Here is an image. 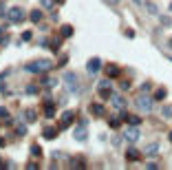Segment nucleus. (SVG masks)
<instances>
[{"label":"nucleus","mask_w":172,"mask_h":170,"mask_svg":"<svg viewBox=\"0 0 172 170\" xmlns=\"http://www.w3.org/2000/svg\"><path fill=\"white\" fill-rule=\"evenodd\" d=\"M163 97H166V89H159L155 93V99H163Z\"/></svg>","instance_id":"21"},{"label":"nucleus","mask_w":172,"mask_h":170,"mask_svg":"<svg viewBox=\"0 0 172 170\" xmlns=\"http://www.w3.org/2000/svg\"><path fill=\"white\" fill-rule=\"evenodd\" d=\"M73 119H75V113L66 110L64 115H62V119H60V128H69V126L73 124Z\"/></svg>","instance_id":"6"},{"label":"nucleus","mask_w":172,"mask_h":170,"mask_svg":"<svg viewBox=\"0 0 172 170\" xmlns=\"http://www.w3.org/2000/svg\"><path fill=\"white\" fill-rule=\"evenodd\" d=\"M152 99H155V95H137V108L141 113H148L152 108Z\"/></svg>","instance_id":"3"},{"label":"nucleus","mask_w":172,"mask_h":170,"mask_svg":"<svg viewBox=\"0 0 172 170\" xmlns=\"http://www.w3.org/2000/svg\"><path fill=\"white\" fill-rule=\"evenodd\" d=\"M157 150H159V146H157V144H152V146H148L146 153H148V155H157Z\"/></svg>","instance_id":"22"},{"label":"nucleus","mask_w":172,"mask_h":170,"mask_svg":"<svg viewBox=\"0 0 172 170\" xmlns=\"http://www.w3.org/2000/svg\"><path fill=\"white\" fill-rule=\"evenodd\" d=\"M60 2H62V0H60Z\"/></svg>","instance_id":"38"},{"label":"nucleus","mask_w":172,"mask_h":170,"mask_svg":"<svg viewBox=\"0 0 172 170\" xmlns=\"http://www.w3.org/2000/svg\"><path fill=\"white\" fill-rule=\"evenodd\" d=\"M2 84H5V73H0V91H2Z\"/></svg>","instance_id":"31"},{"label":"nucleus","mask_w":172,"mask_h":170,"mask_svg":"<svg viewBox=\"0 0 172 170\" xmlns=\"http://www.w3.org/2000/svg\"><path fill=\"white\" fill-rule=\"evenodd\" d=\"M29 18H31V22H33V24H38V22L42 20V11H40V9H33V11L29 13Z\"/></svg>","instance_id":"10"},{"label":"nucleus","mask_w":172,"mask_h":170,"mask_svg":"<svg viewBox=\"0 0 172 170\" xmlns=\"http://www.w3.org/2000/svg\"><path fill=\"white\" fill-rule=\"evenodd\" d=\"M55 84H57V80H53V78H49V80H44V86H55Z\"/></svg>","instance_id":"25"},{"label":"nucleus","mask_w":172,"mask_h":170,"mask_svg":"<svg viewBox=\"0 0 172 170\" xmlns=\"http://www.w3.org/2000/svg\"><path fill=\"white\" fill-rule=\"evenodd\" d=\"M170 42H172V40H170Z\"/></svg>","instance_id":"39"},{"label":"nucleus","mask_w":172,"mask_h":170,"mask_svg":"<svg viewBox=\"0 0 172 170\" xmlns=\"http://www.w3.org/2000/svg\"><path fill=\"white\" fill-rule=\"evenodd\" d=\"M0 35H2V27H0Z\"/></svg>","instance_id":"35"},{"label":"nucleus","mask_w":172,"mask_h":170,"mask_svg":"<svg viewBox=\"0 0 172 170\" xmlns=\"http://www.w3.org/2000/svg\"><path fill=\"white\" fill-rule=\"evenodd\" d=\"M44 115H46V117H53V115H55V106H53V102H46V108H44Z\"/></svg>","instance_id":"12"},{"label":"nucleus","mask_w":172,"mask_h":170,"mask_svg":"<svg viewBox=\"0 0 172 170\" xmlns=\"http://www.w3.org/2000/svg\"><path fill=\"white\" fill-rule=\"evenodd\" d=\"M60 33H62V38H71V35H73V27H69V24H64Z\"/></svg>","instance_id":"14"},{"label":"nucleus","mask_w":172,"mask_h":170,"mask_svg":"<svg viewBox=\"0 0 172 170\" xmlns=\"http://www.w3.org/2000/svg\"><path fill=\"white\" fill-rule=\"evenodd\" d=\"M27 119L33 121V119H35V110H27Z\"/></svg>","instance_id":"27"},{"label":"nucleus","mask_w":172,"mask_h":170,"mask_svg":"<svg viewBox=\"0 0 172 170\" xmlns=\"http://www.w3.org/2000/svg\"><path fill=\"white\" fill-rule=\"evenodd\" d=\"M16 135H27V126H24V124H18V128H16Z\"/></svg>","instance_id":"19"},{"label":"nucleus","mask_w":172,"mask_h":170,"mask_svg":"<svg viewBox=\"0 0 172 170\" xmlns=\"http://www.w3.org/2000/svg\"><path fill=\"white\" fill-rule=\"evenodd\" d=\"M99 69H102L99 58H93V60H88V64H86V71H88V73H97Z\"/></svg>","instance_id":"7"},{"label":"nucleus","mask_w":172,"mask_h":170,"mask_svg":"<svg viewBox=\"0 0 172 170\" xmlns=\"http://www.w3.org/2000/svg\"><path fill=\"white\" fill-rule=\"evenodd\" d=\"M163 117H172V108H170V106L163 108Z\"/></svg>","instance_id":"28"},{"label":"nucleus","mask_w":172,"mask_h":170,"mask_svg":"<svg viewBox=\"0 0 172 170\" xmlns=\"http://www.w3.org/2000/svg\"><path fill=\"white\" fill-rule=\"evenodd\" d=\"M110 104L115 108H124V106H126V99H124L121 95H110Z\"/></svg>","instance_id":"8"},{"label":"nucleus","mask_w":172,"mask_h":170,"mask_svg":"<svg viewBox=\"0 0 172 170\" xmlns=\"http://www.w3.org/2000/svg\"><path fill=\"white\" fill-rule=\"evenodd\" d=\"M75 139H77V141H86V137H88V135H86V128L84 126H80V128H75Z\"/></svg>","instance_id":"9"},{"label":"nucleus","mask_w":172,"mask_h":170,"mask_svg":"<svg viewBox=\"0 0 172 170\" xmlns=\"http://www.w3.org/2000/svg\"><path fill=\"white\" fill-rule=\"evenodd\" d=\"M91 113H93V115H102L104 106H102V104H91Z\"/></svg>","instance_id":"13"},{"label":"nucleus","mask_w":172,"mask_h":170,"mask_svg":"<svg viewBox=\"0 0 172 170\" xmlns=\"http://www.w3.org/2000/svg\"><path fill=\"white\" fill-rule=\"evenodd\" d=\"M126 121H128V124H132V126H139V117L137 115H128Z\"/></svg>","instance_id":"17"},{"label":"nucleus","mask_w":172,"mask_h":170,"mask_svg":"<svg viewBox=\"0 0 172 170\" xmlns=\"http://www.w3.org/2000/svg\"><path fill=\"white\" fill-rule=\"evenodd\" d=\"M146 7H148V11H150V13H157V7H155V5H152V2H148Z\"/></svg>","instance_id":"29"},{"label":"nucleus","mask_w":172,"mask_h":170,"mask_svg":"<svg viewBox=\"0 0 172 170\" xmlns=\"http://www.w3.org/2000/svg\"><path fill=\"white\" fill-rule=\"evenodd\" d=\"M170 11H172V5H170Z\"/></svg>","instance_id":"37"},{"label":"nucleus","mask_w":172,"mask_h":170,"mask_svg":"<svg viewBox=\"0 0 172 170\" xmlns=\"http://www.w3.org/2000/svg\"><path fill=\"white\" fill-rule=\"evenodd\" d=\"M110 95H113L110 89H99V97L102 99H110Z\"/></svg>","instance_id":"15"},{"label":"nucleus","mask_w":172,"mask_h":170,"mask_svg":"<svg viewBox=\"0 0 172 170\" xmlns=\"http://www.w3.org/2000/svg\"><path fill=\"white\" fill-rule=\"evenodd\" d=\"M40 153H42V150H40V146H35V144H33V146H31V155H33V157H38Z\"/></svg>","instance_id":"24"},{"label":"nucleus","mask_w":172,"mask_h":170,"mask_svg":"<svg viewBox=\"0 0 172 170\" xmlns=\"http://www.w3.org/2000/svg\"><path fill=\"white\" fill-rule=\"evenodd\" d=\"M62 82H64V86H66L69 93H77L80 91V80H77V75H75V73H64Z\"/></svg>","instance_id":"1"},{"label":"nucleus","mask_w":172,"mask_h":170,"mask_svg":"<svg viewBox=\"0 0 172 170\" xmlns=\"http://www.w3.org/2000/svg\"><path fill=\"white\" fill-rule=\"evenodd\" d=\"M0 146H5V139H2V137H0Z\"/></svg>","instance_id":"32"},{"label":"nucleus","mask_w":172,"mask_h":170,"mask_svg":"<svg viewBox=\"0 0 172 170\" xmlns=\"http://www.w3.org/2000/svg\"><path fill=\"white\" fill-rule=\"evenodd\" d=\"M0 168H5V166H2V161H0Z\"/></svg>","instance_id":"36"},{"label":"nucleus","mask_w":172,"mask_h":170,"mask_svg":"<svg viewBox=\"0 0 172 170\" xmlns=\"http://www.w3.org/2000/svg\"><path fill=\"white\" fill-rule=\"evenodd\" d=\"M99 89H110V80H102L99 82Z\"/></svg>","instance_id":"26"},{"label":"nucleus","mask_w":172,"mask_h":170,"mask_svg":"<svg viewBox=\"0 0 172 170\" xmlns=\"http://www.w3.org/2000/svg\"><path fill=\"white\" fill-rule=\"evenodd\" d=\"M124 137H126V141L135 144V141L139 139V130H137V126H132V124H130V128H128V130H124Z\"/></svg>","instance_id":"5"},{"label":"nucleus","mask_w":172,"mask_h":170,"mask_svg":"<svg viewBox=\"0 0 172 170\" xmlns=\"http://www.w3.org/2000/svg\"><path fill=\"white\" fill-rule=\"evenodd\" d=\"M22 40H31V31H24L22 33Z\"/></svg>","instance_id":"30"},{"label":"nucleus","mask_w":172,"mask_h":170,"mask_svg":"<svg viewBox=\"0 0 172 170\" xmlns=\"http://www.w3.org/2000/svg\"><path fill=\"white\" fill-rule=\"evenodd\" d=\"M106 73H108V78H115V75L119 73V69H117V67H108V69H106Z\"/></svg>","instance_id":"18"},{"label":"nucleus","mask_w":172,"mask_h":170,"mask_svg":"<svg viewBox=\"0 0 172 170\" xmlns=\"http://www.w3.org/2000/svg\"><path fill=\"white\" fill-rule=\"evenodd\" d=\"M132 2H137V5H141V0H132Z\"/></svg>","instance_id":"33"},{"label":"nucleus","mask_w":172,"mask_h":170,"mask_svg":"<svg viewBox=\"0 0 172 170\" xmlns=\"http://www.w3.org/2000/svg\"><path fill=\"white\" fill-rule=\"evenodd\" d=\"M57 133H60L57 128H46V130H44V139H55Z\"/></svg>","instance_id":"11"},{"label":"nucleus","mask_w":172,"mask_h":170,"mask_svg":"<svg viewBox=\"0 0 172 170\" xmlns=\"http://www.w3.org/2000/svg\"><path fill=\"white\" fill-rule=\"evenodd\" d=\"M49 69H51V60H35L24 67V71H29V73H40V71H49Z\"/></svg>","instance_id":"2"},{"label":"nucleus","mask_w":172,"mask_h":170,"mask_svg":"<svg viewBox=\"0 0 172 170\" xmlns=\"http://www.w3.org/2000/svg\"><path fill=\"white\" fill-rule=\"evenodd\" d=\"M0 119H5V121L9 119V110H7L5 106H0Z\"/></svg>","instance_id":"20"},{"label":"nucleus","mask_w":172,"mask_h":170,"mask_svg":"<svg viewBox=\"0 0 172 170\" xmlns=\"http://www.w3.org/2000/svg\"><path fill=\"white\" fill-rule=\"evenodd\" d=\"M126 157L130 159V161H135V159H139V153H137V150H132V148H130L128 153H126Z\"/></svg>","instance_id":"16"},{"label":"nucleus","mask_w":172,"mask_h":170,"mask_svg":"<svg viewBox=\"0 0 172 170\" xmlns=\"http://www.w3.org/2000/svg\"><path fill=\"white\" fill-rule=\"evenodd\" d=\"M168 137H170V141H172V133H170V135H168Z\"/></svg>","instance_id":"34"},{"label":"nucleus","mask_w":172,"mask_h":170,"mask_svg":"<svg viewBox=\"0 0 172 170\" xmlns=\"http://www.w3.org/2000/svg\"><path fill=\"white\" fill-rule=\"evenodd\" d=\"M7 18H9L11 22H22V20H24V11H22V7H11V9L7 11Z\"/></svg>","instance_id":"4"},{"label":"nucleus","mask_w":172,"mask_h":170,"mask_svg":"<svg viewBox=\"0 0 172 170\" xmlns=\"http://www.w3.org/2000/svg\"><path fill=\"white\" fill-rule=\"evenodd\" d=\"M40 5H42L44 9H51V7H53V0H40Z\"/></svg>","instance_id":"23"}]
</instances>
